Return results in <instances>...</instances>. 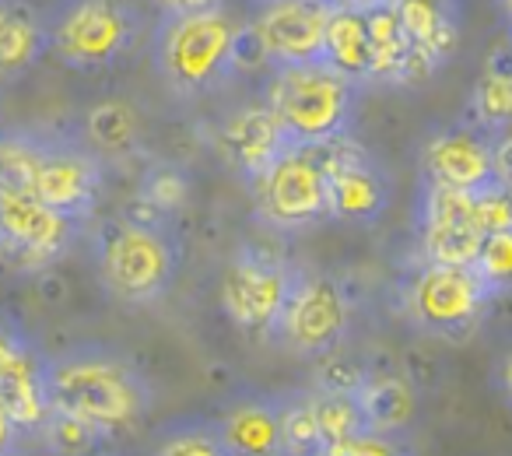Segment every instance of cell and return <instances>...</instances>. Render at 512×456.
Returning a JSON list of instances; mask_svg holds the SVG:
<instances>
[{
    "instance_id": "obj_11",
    "label": "cell",
    "mask_w": 512,
    "mask_h": 456,
    "mask_svg": "<svg viewBox=\"0 0 512 456\" xmlns=\"http://www.w3.org/2000/svg\"><path fill=\"white\" fill-rule=\"evenodd\" d=\"M295 267L278 257L242 250L221 278V306L242 334H274Z\"/></svg>"
},
{
    "instance_id": "obj_26",
    "label": "cell",
    "mask_w": 512,
    "mask_h": 456,
    "mask_svg": "<svg viewBox=\"0 0 512 456\" xmlns=\"http://www.w3.org/2000/svg\"><path fill=\"white\" fill-rule=\"evenodd\" d=\"M85 134L99 155H127L134 151L141 127H137V113L123 99H106L99 106L88 109L85 116Z\"/></svg>"
},
{
    "instance_id": "obj_35",
    "label": "cell",
    "mask_w": 512,
    "mask_h": 456,
    "mask_svg": "<svg viewBox=\"0 0 512 456\" xmlns=\"http://www.w3.org/2000/svg\"><path fill=\"white\" fill-rule=\"evenodd\" d=\"M22 439H29V435H25L22 428L15 425V418L8 414V407L0 404V456L15 453V449L22 446Z\"/></svg>"
},
{
    "instance_id": "obj_29",
    "label": "cell",
    "mask_w": 512,
    "mask_h": 456,
    "mask_svg": "<svg viewBox=\"0 0 512 456\" xmlns=\"http://www.w3.org/2000/svg\"><path fill=\"white\" fill-rule=\"evenodd\" d=\"M36 439H46V446L57 449V453H92V449L106 446V435H102L99 428L74 418V414L53 411V407H50V414H46L43 428L36 432Z\"/></svg>"
},
{
    "instance_id": "obj_14",
    "label": "cell",
    "mask_w": 512,
    "mask_h": 456,
    "mask_svg": "<svg viewBox=\"0 0 512 456\" xmlns=\"http://www.w3.org/2000/svg\"><path fill=\"white\" fill-rule=\"evenodd\" d=\"M474 200L463 190L425 183L421 190V250L435 264H474L481 250Z\"/></svg>"
},
{
    "instance_id": "obj_20",
    "label": "cell",
    "mask_w": 512,
    "mask_h": 456,
    "mask_svg": "<svg viewBox=\"0 0 512 456\" xmlns=\"http://www.w3.org/2000/svg\"><path fill=\"white\" fill-rule=\"evenodd\" d=\"M50 50L46 18L25 0H0V85L22 81Z\"/></svg>"
},
{
    "instance_id": "obj_2",
    "label": "cell",
    "mask_w": 512,
    "mask_h": 456,
    "mask_svg": "<svg viewBox=\"0 0 512 456\" xmlns=\"http://www.w3.org/2000/svg\"><path fill=\"white\" fill-rule=\"evenodd\" d=\"M242 25L225 8L193 11V15H162L155 29V67L176 95L214 92L235 67Z\"/></svg>"
},
{
    "instance_id": "obj_39",
    "label": "cell",
    "mask_w": 512,
    "mask_h": 456,
    "mask_svg": "<svg viewBox=\"0 0 512 456\" xmlns=\"http://www.w3.org/2000/svg\"><path fill=\"white\" fill-rule=\"evenodd\" d=\"M502 4H505V11H509V18H512V0H502Z\"/></svg>"
},
{
    "instance_id": "obj_18",
    "label": "cell",
    "mask_w": 512,
    "mask_h": 456,
    "mask_svg": "<svg viewBox=\"0 0 512 456\" xmlns=\"http://www.w3.org/2000/svg\"><path fill=\"white\" fill-rule=\"evenodd\" d=\"M365 25H369V43H372V81H386V85H414V81L428 78L435 71L411 36L400 25L393 4H379V8L365 11Z\"/></svg>"
},
{
    "instance_id": "obj_34",
    "label": "cell",
    "mask_w": 512,
    "mask_h": 456,
    "mask_svg": "<svg viewBox=\"0 0 512 456\" xmlns=\"http://www.w3.org/2000/svg\"><path fill=\"white\" fill-rule=\"evenodd\" d=\"M491 172L498 183L512 186V127L491 134Z\"/></svg>"
},
{
    "instance_id": "obj_25",
    "label": "cell",
    "mask_w": 512,
    "mask_h": 456,
    "mask_svg": "<svg viewBox=\"0 0 512 456\" xmlns=\"http://www.w3.org/2000/svg\"><path fill=\"white\" fill-rule=\"evenodd\" d=\"M470 116L488 134L512 127V53L509 60L491 57L470 92Z\"/></svg>"
},
{
    "instance_id": "obj_7",
    "label": "cell",
    "mask_w": 512,
    "mask_h": 456,
    "mask_svg": "<svg viewBox=\"0 0 512 456\" xmlns=\"http://www.w3.org/2000/svg\"><path fill=\"white\" fill-rule=\"evenodd\" d=\"M491 292L474 264H435L425 260L407 288V316L418 330L446 341H463L488 313Z\"/></svg>"
},
{
    "instance_id": "obj_9",
    "label": "cell",
    "mask_w": 512,
    "mask_h": 456,
    "mask_svg": "<svg viewBox=\"0 0 512 456\" xmlns=\"http://www.w3.org/2000/svg\"><path fill=\"white\" fill-rule=\"evenodd\" d=\"M102 183H106V169H102V155L92 144L36 141L32 137L25 190H32L53 211L85 221L99 207Z\"/></svg>"
},
{
    "instance_id": "obj_27",
    "label": "cell",
    "mask_w": 512,
    "mask_h": 456,
    "mask_svg": "<svg viewBox=\"0 0 512 456\" xmlns=\"http://www.w3.org/2000/svg\"><path fill=\"white\" fill-rule=\"evenodd\" d=\"M313 414L316 428H320V456L327 453L334 442L348 439V435L362 432L365 414L358 404L355 390H330V386H316L313 390Z\"/></svg>"
},
{
    "instance_id": "obj_6",
    "label": "cell",
    "mask_w": 512,
    "mask_h": 456,
    "mask_svg": "<svg viewBox=\"0 0 512 456\" xmlns=\"http://www.w3.org/2000/svg\"><path fill=\"white\" fill-rule=\"evenodd\" d=\"M256 214L271 228L295 232L330 218L327 172H323V144L288 141L264 169L249 176Z\"/></svg>"
},
{
    "instance_id": "obj_38",
    "label": "cell",
    "mask_w": 512,
    "mask_h": 456,
    "mask_svg": "<svg viewBox=\"0 0 512 456\" xmlns=\"http://www.w3.org/2000/svg\"><path fill=\"white\" fill-rule=\"evenodd\" d=\"M334 4H341V8H355V11H372V8H379V4H390V0H334Z\"/></svg>"
},
{
    "instance_id": "obj_36",
    "label": "cell",
    "mask_w": 512,
    "mask_h": 456,
    "mask_svg": "<svg viewBox=\"0 0 512 456\" xmlns=\"http://www.w3.org/2000/svg\"><path fill=\"white\" fill-rule=\"evenodd\" d=\"M225 0H158L162 15H193V11H211L221 8Z\"/></svg>"
},
{
    "instance_id": "obj_17",
    "label": "cell",
    "mask_w": 512,
    "mask_h": 456,
    "mask_svg": "<svg viewBox=\"0 0 512 456\" xmlns=\"http://www.w3.org/2000/svg\"><path fill=\"white\" fill-rule=\"evenodd\" d=\"M218 141L228 162L239 165L246 176H256V172L264 169V165L285 148L288 134L267 102H253V106L235 109V113L221 123Z\"/></svg>"
},
{
    "instance_id": "obj_21",
    "label": "cell",
    "mask_w": 512,
    "mask_h": 456,
    "mask_svg": "<svg viewBox=\"0 0 512 456\" xmlns=\"http://www.w3.org/2000/svg\"><path fill=\"white\" fill-rule=\"evenodd\" d=\"M400 25L432 67H439L460 43V15L453 0H390Z\"/></svg>"
},
{
    "instance_id": "obj_13",
    "label": "cell",
    "mask_w": 512,
    "mask_h": 456,
    "mask_svg": "<svg viewBox=\"0 0 512 456\" xmlns=\"http://www.w3.org/2000/svg\"><path fill=\"white\" fill-rule=\"evenodd\" d=\"M323 172H327L330 218L355 225L379 221L390 204V179L369 151L351 144V134L323 144Z\"/></svg>"
},
{
    "instance_id": "obj_12",
    "label": "cell",
    "mask_w": 512,
    "mask_h": 456,
    "mask_svg": "<svg viewBox=\"0 0 512 456\" xmlns=\"http://www.w3.org/2000/svg\"><path fill=\"white\" fill-rule=\"evenodd\" d=\"M334 0H260L246 32L256 39L267 64H306L323 57Z\"/></svg>"
},
{
    "instance_id": "obj_32",
    "label": "cell",
    "mask_w": 512,
    "mask_h": 456,
    "mask_svg": "<svg viewBox=\"0 0 512 456\" xmlns=\"http://www.w3.org/2000/svg\"><path fill=\"white\" fill-rule=\"evenodd\" d=\"M407 453L404 435L376 432V428H362V432L348 435V439L334 442L323 456H400Z\"/></svg>"
},
{
    "instance_id": "obj_1",
    "label": "cell",
    "mask_w": 512,
    "mask_h": 456,
    "mask_svg": "<svg viewBox=\"0 0 512 456\" xmlns=\"http://www.w3.org/2000/svg\"><path fill=\"white\" fill-rule=\"evenodd\" d=\"M46 400L53 411L88 421L109 439L130 435L151 411V383L144 372L109 344L85 341L43 355Z\"/></svg>"
},
{
    "instance_id": "obj_8",
    "label": "cell",
    "mask_w": 512,
    "mask_h": 456,
    "mask_svg": "<svg viewBox=\"0 0 512 456\" xmlns=\"http://www.w3.org/2000/svg\"><path fill=\"white\" fill-rule=\"evenodd\" d=\"M78 239V221L53 211L32 190L0 183V264L39 274L57 264Z\"/></svg>"
},
{
    "instance_id": "obj_16",
    "label": "cell",
    "mask_w": 512,
    "mask_h": 456,
    "mask_svg": "<svg viewBox=\"0 0 512 456\" xmlns=\"http://www.w3.org/2000/svg\"><path fill=\"white\" fill-rule=\"evenodd\" d=\"M0 404L25 435H36L50 414L43 355L11 327H0Z\"/></svg>"
},
{
    "instance_id": "obj_22",
    "label": "cell",
    "mask_w": 512,
    "mask_h": 456,
    "mask_svg": "<svg viewBox=\"0 0 512 456\" xmlns=\"http://www.w3.org/2000/svg\"><path fill=\"white\" fill-rule=\"evenodd\" d=\"M320 60L334 67L337 74H344V78L358 81V85L372 81V43H369V25H365V11L334 4Z\"/></svg>"
},
{
    "instance_id": "obj_15",
    "label": "cell",
    "mask_w": 512,
    "mask_h": 456,
    "mask_svg": "<svg viewBox=\"0 0 512 456\" xmlns=\"http://www.w3.org/2000/svg\"><path fill=\"white\" fill-rule=\"evenodd\" d=\"M421 176L432 186L474 193L495 179L491 172V134L477 123L442 127L421 148Z\"/></svg>"
},
{
    "instance_id": "obj_3",
    "label": "cell",
    "mask_w": 512,
    "mask_h": 456,
    "mask_svg": "<svg viewBox=\"0 0 512 456\" xmlns=\"http://www.w3.org/2000/svg\"><path fill=\"white\" fill-rule=\"evenodd\" d=\"M358 81L337 74L323 60L274 67L267 106L285 127L288 141L327 144L348 137L358 116Z\"/></svg>"
},
{
    "instance_id": "obj_30",
    "label": "cell",
    "mask_w": 512,
    "mask_h": 456,
    "mask_svg": "<svg viewBox=\"0 0 512 456\" xmlns=\"http://www.w3.org/2000/svg\"><path fill=\"white\" fill-rule=\"evenodd\" d=\"M474 271L481 274L484 285L495 295L509 292L512 288V228H505V232H488V236L481 239Z\"/></svg>"
},
{
    "instance_id": "obj_5",
    "label": "cell",
    "mask_w": 512,
    "mask_h": 456,
    "mask_svg": "<svg viewBox=\"0 0 512 456\" xmlns=\"http://www.w3.org/2000/svg\"><path fill=\"white\" fill-rule=\"evenodd\" d=\"M50 50L74 71L113 67L137 43V11L127 0H53L43 11Z\"/></svg>"
},
{
    "instance_id": "obj_24",
    "label": "cell",
    "mask_w": 512,
    "mask_h": 456,
    "mask_svg": "<svg viewBox=\"0 0 512 456\" xmlns=\"http://www.w3.org/2000/svg\"><path fill=\"white\" fill-rule=\"evenodd\" d=\"M148 449L158 456H228L225 435H221L218 418H176L165 421L151 432Z\"/></svg>"
},
{
    "instance_id": "obj_28",
    "label": "cell",
    "mask_w": 512,
    "mask_h": 456,
    "mask_svg": "<svg viewBox=\"0 0 512 456\" xmlns=\"http://www.w3.org/2000/svg\"><path fill=\"white\" fill-rule=\"evenodd\" d=\"M278 400V425L285 453H320V428L313 414V393H288Z\"/></svg>"
},
{
    "instance_id": "obj_40",
    "label": "cell",
    "mask_w": 512,
    "mask_h": 456,
    "mask_svg": "<svg viewBox=\"0 0 512 456\" xmlns=\"http://www.w3.org/2000/svg\"><path fill=\"white\" fill-rule=\"evenodd\" d=\"M253 4H260V0H253Z\"/></svg>"
},
{
    "instance_id": "obj_37",
    "label": "cell",
    "mask_w": 512,
    "mask_h": 456,
    "mask_svg": "<svg viewBox=\"0 0 512 456\" xmlns=\"http://www.w3.org/2000/svg\"><path fill=\"white\" fill-rule=\"evenodd\" d=\"M498 379H502L505 400H509V404H512V351H509V355H505V362H502V376H498Z\"/></svg>"
},
{
    "instance_id": "obj_4",
    "label": "cell",
    "mask_w": 512,
    "mask_h": 456,
    "mask_svg": "<svg viewBox=\"0 0 512 456\" xmlns=\"http://www.w3.org/2000/svg\"><path fill=\"white\" fill-rule=\"evenodd\" d=\"M179 267L176 239L158 221H113L95 243L99 281L123 306L162 299Z\"/></svg>"
},
{
    "instance_id": "obj_33",
    "label": "cell",
    "mask_w": 512,
    "mask_h": 456,
    "mask_svg": "<svg viewBox=\"0 0 512 456\" xmlns=\"http://www.w3.org/2000/svg\"><path fill=\"white\" fill-rule=\"evenodd\" d=\"M144 197L148 204H155L158 211H169V207L183 204L186 197V183L176 172H155V176L144 179Z\"/></svg>"
},
{
    "instance_id": "obj_23",
    "label": "cell",
    "mask_w": 512,
    "mask_h": 456,
    "mask_svg": "<svg viewBox=\"0 0 512 456\" xmlns=\"http://www.w3.org/2000/svg\"><path fill=\"white\" fill-rule=\"evenodd\" d=\"M358 404H362L365 425L376 432H393L404 435L411 428V421L418 418V393H414L407 376H362L355 390Z\"/></svg>"
},
{
    "instance_id": "obj_31",
    "label": "cell",
    "mask_w": 512,
    "mask_h": 456,
    "mask_svg": "<svg viewBox=\"0 0 512 456\" xmlns=\"http://www.w3.org/2000/svg\"><path fill=\"white\" fill-rule=\"evenodd\" d=\"M470 200H474V218H477V225H481L484 236H488V232H505V228H512V186L491 179V183H484L481 190L470 193Z\"/></svg>"
},
{
    "instance_id": "obj_10",
    "label": "cell",
    "mask_w": 512,
    "mask_h": 456,
    "mask_svg": "<svg viewBox=\"0 0 512 456\" xmlns=\"http://www.w3.org/2000/svg\"><path fill=\"white\" fill-rule=\"evenodd\" d=\"M274 334L299 358H327L348 334V299L330 274L299 271L292 274L285 309Z\"/></svg>"
},
{
    "instance_id": "obj_19",
    "label": "cell",
    "mask_w": 512,
    "mask_h": 456,
    "mask_svg": "<svg viewBox=\"0 0 512 456\" xmlns=\"http://www.w3.org/2000/svg\"><path fill=\"white\" fill-rule=\"evenodd\" d=\"M228 456H274L285 453L278 425V400L260 393H239L218 414Z\"/></svg>"
}]
</instances>
